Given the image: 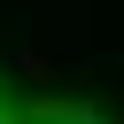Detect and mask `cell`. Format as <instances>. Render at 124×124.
I'll return each instance as SVG.
<instances>
[{
    "mask_svg": "<svg viewBox=\"0 0 124 124\" xmlns=\"http://www.w3.org/2000/svg\"><path fill=\"white\" fill-rule=\"evenodd\" d=\"M0 124H70L54 108H31V101H0Z\"/></svg>",
    "mask_w": 124,
    "mask_h": 124,
    "instance_id": "obj_1",
    "label": "cell"
}]
</instances>
